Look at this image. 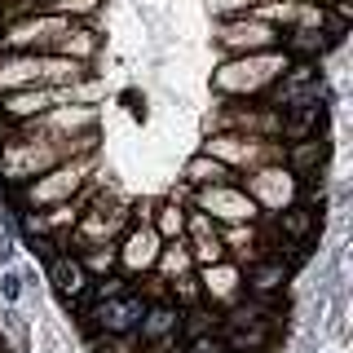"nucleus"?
<instances>
[{
  "label": "nucleus",
  "mask_w": 353,
  "mask_h": 353,
  "mask_svg": "<svg viewBox=\"0 0 353 353\" xmlns=\"http://www.w3.org/2000/svg\"><path fill=\"white\" fill-rule=\"evenodd\" d=\"M287 53H270V58H248V62H230V66H221L216 71V88H248V93H256V88H265L274 80V75H283L287 71Z\"/></svg>",
  "instance_id": "f257e3e1"
},
{
  "label": "nucleus",
  "mask_w": 353,
  "mask_h": 353,
  "mask_svg": "<svg viewBox=\"0 0 353 353\" xmlns=\"http://www.w3.org/2000/svg\"><path fill=\"white\" fill-rule=\"evenodd\" d=\"M66 31H71V18H58V14H40V18H27V22H14L9 36H0V44L9 49H31V44H58Z\"/></svg>",
  "instance_id": "f03ea898"
},
{
  "label": "nucleus",
  "mask_w": 353,
  "mask_h": 353,
  "mask_svg": "<svg viewBox=\"0 0 353 353\" xmlns=\"http://www.w3.org/2000/svg\"><path fill=\"white\" fill-rule=\"evenodd\" d=\"M199 208H208V212L221 216V221H252L261 212V208L243 190H234V185H208V190L199 194Z\"/></svg>",
  "instance_id": "7ed1b4c3"
},
{
  "label": "nucleus",
  "mask_w": 353,
  "mask_h": 353,
  "mask_svg": "<svg viewBox=\"0 0 353 353\" xmlns=\"http://www.w3.org/2000/svg\"><path fill=\"white\" fill-rule=\"evenodd\" d=\"M159 234H154L150 225H132L128 234H124V248H115V256H119V265L124 270H150L154 261H159Z\"/></svg>",
  "instance_id": "20e7f679"
},
{
  "label": "nucleus",
  "mask_w": 353,
  "mask_h": 353,
  "mask_svg": "<svg viewBox=\"0 0 353 353\" xmlns=\"http://www.w3.org/2000/svg\"><path fill=\"white\" fill-rule=\"evenodd\" d=\"M185 225L194 230V243H185V248H190V261H199V265H221L225 261V243H221V234L212 230V216L208 212H185Z\"/></svg>",
  "instance_id": "39448f33"
},
{
  "label": "nucleus",
  "mask_w": 353,
  "mask_h": 353,
  "mask_svg": "<svg viewBox=\"0 0 353 353\" xmlns=\"http://www.w3.org/2000/svg\"><path fill=\"white\" fill-rule=\"evenodd\" d=\"M252 199V203H270V208H283V199H292L296 194V181H287V172L279 168H261V172H252L248 176V190H243Z\"/></svg>",
  "instance_id": "423d86ee"
},
{
  "label": "nucleus",
  "mask_w": 353,
  "mask_h": 353,
  "mask_svg": "<svg viewBox=\"0 0 353 353\" xmlns=\"http://www.w3.org/2000/svg\"><path fill=\"white\" fill-rule=\"evenodd\" d=\"M66 102V88H40V93H9L0 102V115L5 119H31V115H44L49 106H62Z\"/></svg>",
  "instance_id": "0eeeda50"
},
{
  "label": "nucleus",
  "mask_w": 353,
  "mask_h": 353,
  "mask_svg": "<svg viewBox=\"0 0 353 353\" xmlns=\"http://www.w3.org/2000/svg\"><path fill=\"white\" fill-rule=\"evenodd\" d=\"M176 323H181V305L154 301V305H146V318H141V327H137V340H146V345L172 340L176 336Z\"/></svg>",
  "instance_id": "6e6552de"
},
{
  "label": "nucleus",
  "mask_w": 353,
  "mask_h": 353,
  "mask_svg": "<svg viewBox=\"0 0 353 353\" xmlns=\"http://www.w3.org/2000/svg\"><path fill=\"white\" fill-rule=\"evenodd\" d=\"M216 40H221V44H230V49H252V53H256V49H270V44H274V27L239 18V22H221Z\"/></svg>",
  "instance_id": "1a4fd4ad"
},
{
  "label": "nucleus",
  "mask_w": 353,
  "mask_h": 353,
  "mask_svg": "<svg viewBox=\"0 0 353 353\" xmlns=\"http://www.w3.org/2000/svg\"><path fill=\"white\" fill-rule=\"evenodd\" d=\"M208 154H225V159H279V146H270V141H261V137H212L208 141Z\"/></svg>",
  "instance_id": "9d476101"
},
{
  "label": "nucleus",
  "mask_w": 353,
  "mask_h": 353,
  "mask_svg": "<svg viewBox=\"0 0 353 353\" xmlns=\"http://www.w3.org/2000/svg\"><path fill=\"white\" fill-rule=\"evenodd\" d=\"M49 279L66 301H80L88 292V270L80 265V256H66V252H58V256L49 261Z\"/></svg>",
  "instance_id": "9b49d317"
},
{
  "label": "nucleus",
  "mask_w": 353,
  "mask_h": 353,
  "mask_svg": "<svg viewBox=\"0 0 353 353\" xmlns=\"http://www.w3.org/2000/svg\"><path fill=\"white\" fill-rule=\"evenodd\" d=\"M80 181H84V163H71V168H58V172H49L44 181H36L27 190L31 203H44V199H62V194H71V190H80Z\"/></svg>",
  "instance_id": "f8f14e48"
},
{
  "label": "nucleus",
  "mask_w": 353,
  "mask_h": 353,
  "mask_svg": "<svg viewBox=\"0 0 353 353\" xmlns=\"http://www.w3.org/2000/svg\"><path fill=\"white\" fill-rule=\"evenodd\" d=\"M287 279H292V270H287V261L283 256H270V261H252V270H248V283H252V292L256 296H279Z\"/></svg>",
  "instance_id": "ddd939ff"
},
{
  "label": "nucleus",
  "mask_w": 353,
  "mask_h": 353,
  "mask_svg": "<svg viewBox=\"0 0 353 353\" xmlns=\"http://www.w3.org/2000/svg\"><path fill=\"white\" fill-rule=\"evenodd\" d=\"M185 181L199 185V190H208V185H230V181H234V172H230V163L212 159V154H199V159L185 163Z\"/></svg>",
  "instance_id": "4468645a"
},
{
  "label": "nucleus",
  "mask_w": 353,
  "mask_h": 353,
  "mask_svg": "<svg viewBox=\"0 0 353 353\" xmlns=\"http://www.w3.org/2000/svg\"><path fill=\"white\" fill-rule=\"evenodd\" d=\"M203 296L212 301H234L239 296V270L234 265H203Z\"/></svg>",
  "instance_id": "2eb2a0df"
},
{
  "label": "nucleus",
  "mask_w": 353,
  "mask_h": 353,
  "mask_svg": "<svg viewBox=\"0 0 353 353\" xmlns=\"http://www.w3.org/2000/svg\"><path fill=\"white\" fill-rule=\"evenodd\" d=\"M97 31H88V27H71L66 36L53 44L58 49V58H71V62H80V58H88V53H97Z\"/></svg>",
  "instance_id": "dca6fc26"
},
{
  "label": "nucleus",
  "mask_w": 353,
  "mask_h": 353,
  "mask_svg": "<svg viewBox=\"0 0 353 353\" xmlns=\"http://www.w3.org/2000/svg\"><path fill=\"white\" fill-rule=\"evenodd\" d=\"M318 119H323V102H305L301 115H292V119L283 124V132H287L292 141H309V128H314Z\"/></svg>",
  "instance_id": "f3484780"
},
{
  "label": "nucleus",
  "mask_w": 353,
  "mask_h": 353,
  "mask_svg": "<svg viewBox=\"0 0 353 353\" xmlns=\"http://www.w3.org/2000/svg\"><path fill=\"white\" fill-rule=\"evenodd\" d=\"M154 265H163V274H168V283H172V279H181V274H190L194 261H190V248H185V243H176V248H163Z\"/></svg>",
  "instance_id": "a211bd4d"
},
{
  "label": "nucleus",
  "mask_w": 353,
  "mask_h": 353,
  "mask_svg": "<svg viewBox=\"0 0 353 353\" xmlns=\"http://www.w3.org/2000/svg\"><path fill=\"white\" fill-rule=\"evenodd\" d=\"M154 234H159V239H181L185 234V208L176 203V199L159 208V230H154Z\"/></svg>",
  "instance_id": "6ab92c4d"
},
{
  "label": "nucleus",
  "mask_w": 353,
  "mask_h": 353,
  "mask_svg": "<svg viewBox=\"0 0 353 353\" xmlns=\"http://www.w3.org/2000/svg\"><path fill=\"white\" fill-rule=\"evenodd\" d=\"M168 301H172V305L181 301L185 309H194L199 301H203V287H199V279H190V274H181V279H172V283H168Z\"/></svg>",
  "instance_id": "aec40b11"
},
{
  "label": "nucleus",
  "mask_w": 353,
  "mask_h": 353,
  "mask_svg": "<svg viewBox=\"0 0 353 353\" xmlns=\"http://www.w3.org/2000/svg\"><path fill=\"white\" fill-rule=\"evenodd\" d=\"M323 154H327V146H323L318 137L296 141V150H292V168H296V172H309L314 163H323Z\"/></svg>",
  "instance_id": "412c9836"
},
{
  "label": "nucleus",
  "mask_w": 353,
  "mask_h": 353,
  "mask_svg": "<svg viewBox=\"0 0 353 353\" xmlns=\"http://www.w3.org/2000/svg\"><path fill=\"white\" fill-rule=\"evenodd\" d=\"M137 331H128V336H93L88 340V349L93 353H137Z\"/></svg>",
  "instance_id": "4be33fe9"
},
{
  "label": "nucleus",
  "mask_w": 353,
  "mask_h": 353,
  "mask_svg": "<svg viewBox=\"0 0 353 353\" xmlns=\"http://www.w3.org/2000/svg\"><path fill=\"white\" fill-rule=\"evenodd\" d=\"M309 225H314V216L305 212V208H287V212H279V234H292V239H305Z\"/></svg>",
  "instance_id": "5701e85b"
},
{
  "label": "nucleus",
  "mask_w": 353,
  "mask_h": 353,
  "mask_svg": "<svg viewBox=\"0 0 353 353\" xmlns=\"http://www.w3.org/2000/svg\"><path fill=\"white\" fill-rule=\"evenodd\" d=\"M44 5V14H58V18H84V14H93L97 5H102V0H40Z\"/></svg>",
  "instance_id": "b1692460"
},
{
  "label": "nucleus",
  "mask_w": 353,
  "mask_h": 353,
  "mask_svg": "<svg viewBox=\"0 0 353 353\" xmlns=\"http://www.w3.org/2000/svg\"><path fill=\"white\" fill-rule=\"evenodd\" d=\"M323 44H327L323 31H314V27H296V31H292V40H287V49H292V53H323Z\"/></svg>",
  "instance_id": "393cba45"
},
{
  "label": "nucleus",
  "mask_w": 353,
  "mask_h": 353,
  "mask_svg": "<svg viewBox=\"0 0 353 353\" xmlns=\"http://www.w3.org/2000/svg\"><path fill=\"white\" fill-rule=\"evenodd\" d=\"M119 256H115V248H97V252H84V270H110V265H115Z\"/></svg>",
  "instance_id": "a878e982"
},
{
  "label": "nucleus",
  "mask_w": 353,
  "mask_h": 353,
  "mask_svg": "<svg viewBox=\"0 0 353 353\" xmlns=\"http://www.w3.org/2000/svg\"><path fill=\"white\" fill-rule=\"evenodd\" d=\"M0 296H5V301H18V296H22V274L18 270L0 274Z\"/></svg>",
  "instance_id": "bb28decb"
},
{
  "label": "nucleus",
  "mask_w": 353,
  "mask_h": 353,
  "mask_svg": "<svg viewBox=\"0 0 353 353\" xmlns=\"http://www.w3.org/2000/svg\"><path fill=\"white\" fill-rule=\"evenodd\" d=\"M181 353H225V345H221L216 336H199L190 345H181Z\"/></svg>",
  "instance_id": "cd10ccee"
},
{
  "label": "nucleus",
  "mask_w": 353,
  "mask_h": 353,
  "mask_svg": "<svg viewBox=\"0 0 353 353\" xmlns=\"http://www.w3.org/2000/svg\"><path fill=\"white\" fill-rule=\"evenodd\" d=\"M9 261H14V239L0 230V265H9Z\"/></svg>",
  "instance_id": "c85d7f7f"
},
{
  "label": "nucleus",
  "mask_w": 353,
  "mask_h": 353,
  "mask_svg": "<svg viewBox=\"0 0 353 353\" xmlns=\"http://www.w3.org/2000/svg\"><path fill=\"white\" fill-rule=\"evenodd\" d=\"M146 353H181V345H176V336H172V340H159V345H150Z\"/></svg>",
  "instance_id": "c756f323"
}]
</instances>
